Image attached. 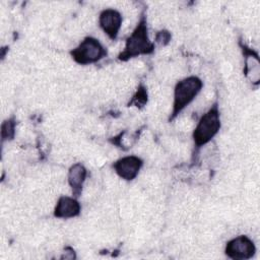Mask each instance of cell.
I'll return each mask as SVG.
<instances>
[{
  "label": "cell",
  "instance_id": "cell-1",
  "mask_svg": "<svg viewBox=\"0 0 260 260\" xmlns=\"http://www.w3.org/2000/svg\"><path fill=\"white\" fill-rule=\"evenodd\" d=\"M153 50L154 44L149 41L146 20L142 17L132 34L127 38L125 48L119 54L118 58L122 61H126L139 55L150 54L153 52Z\"/></svg>",
  "mask_w": 260,
  "mask_h": 260
},
{
  "label": "cell",
  "instance_id": "cell-2",
  "mask_svg": "<svg viewBox=\"0 0 260 260\" xmlns=\"http://www.w3.org/2000/svg\"><path fill=\"white\" fill-rule=\"evenodd\" d=\"M203 83L197 76H189L179 80L174 88L173 111L170 119L181 113L200 92Z\"/></svg>",
  "mask_w": 260,
  "mask_h": 260
},
{
  "label": "cell",
  "instance_id": "cell-3",
  "mask_svg": "<svg viewBox=\"0 0 260 260\" xmlns=\"http://www.w3.org/2000/svg\"><path fill=\"white\" fill-rule=\"evenodd\" d=\"M220 129V117L217 105H213L200 118L193 131V140L197 147L208 143Z\"/></svg>",
  "mask_w": 260,
  "mask_h": 260
},
{
  "label": "cell",
  "instance_id": "cell-4",
  "mask_svg": "<svg viewBox=\"0 0 260 260\" xmlns=\"http://www.w3.org/2000/svg\"><path fill=\"white\" fill-rule=\"evenodd\" d=\"M70 55L76 63L88 65L106 57L107 50L95 38L86 37L75 49L70 51Z\"/></svg>",
  "mask_w": 260,
  "mask_h": 260
},
{
  "label": "cell",
  "instance_id": "cell-5",
  "mask_svg": "<svg viewBox=\"0 0 260 260\" xmlns=\"http://www.w3.org/2000/svg\"><path fill=\"white\" fill-rule=\"evenodd\" d=\"M256 247L247 236H238L230 240L224 249L225 255L234 260H247L254 256Z\"/></svg>",
  "mask_w": 260,
  "mask_h": 260
},
{
  "label": "cell",
  "instance_id": "cell-6",
  "mask_svg": "<svg viewBox=\"0 0 260 260\" xmlns=\"http://www.w3.org/2000/svg\"><path fill=\"white\" fill-rule=\"evenodd\" d=\"M143 161L135 155H128L118 159L114 165V170L117 175L126 181H132L138 175Z\"/></svg>",
  "mask_w": 260,
  "mask_h": 260
},
{
  "label": "cell",
  "instance_id": "cell-7",
  "mask_svg": "<svg viewBox=\"0 0 260 260\" xmlns=\"http://www.w3.org/2000/svg\"><path fill=\"white\" fill-rule=\"evenodd\" d=\"M99 23L101 28L105 31V34H107V36L111 40H115L122 25V15L116 9H104L100 13Z\"/></svg>",
  "mask_w": 260,
  "mask_h": 260
},
{
  "label": "cell",
  "instance_id": "cell-8",
  "mask_svg": "<svg viewBox=\"0 0 260 260\" xmlns=\"http://www.w3.org/2000/svg\"><path fill=\"white\" fill-rule=\"evenodd\" d=\"M80 204L75 197L61 196L54 208V216L58 218H71L80 213Z\"/></svg>",
  "mask_w": 260,
  "mask_h": 260
},
{
  "label": "cell",
  "instance_id": "cell-9",
  "mask_svg": "<svg viewBox=\"0 0 260 260\" xmlns=\"http://www.w3.org/2000/svg\"><path fill=\"white\" fill-rule=\"evenodd\" d=\"M86 175L87 171L82 164L76 162L70 167L68 171V184L72 190L73 197L77 198L80 196Z\"/></svg>",
  "mask_w": 260,
  "mask_h": 260
},
{
  "label": "cell",
  "instance_id": "cell-10",
  "mask_svg": "<svg viewBox=\"0 0 260 260\" xmlns=\"http://www.w3.org/2000/svg\"><path fill=\"white\" fill-rule=\"evenodd\" d=\"M14 128H15V122L13 120H6L2 123L1 128V135L2 140L6 139H12L14 136Z\"/></svg>",
  "mask_w": 260,
  "mask_h": 260
},
{
  "label": "cell",
  "instance_id": "cell-11",
  "mask_svg": "<svg viewBox=\"0 0 260 260\" xmlns=\"http://www.w3.org/2000/svg\"><path fill=\"white\" fill-rule=\"evenodd\" d=\"M171 39V35L169 31L167 30H160L157 35H156V39L155 42L160 45V46H165L170 42Z\"/></svg>",
  "mask_w": 260,
  "mask_h": 260
}]
</instances>
